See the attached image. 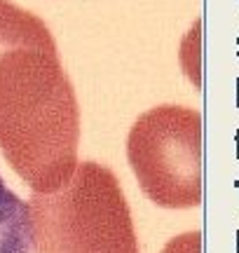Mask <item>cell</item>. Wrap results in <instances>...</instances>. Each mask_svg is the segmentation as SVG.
<instances>
[{"label":"cell","mask_w":239,"mask_h":253,"mask_svg":"<svg viewBox=\"0 0 239 253\" xmlns=\"http://www.w3.org/2000/svg\"><path fill=\"white\" fill-rule=\"evenodd\" d=\"M127 160L141 190L164 209L202 204V115L185 106H157L131 125Z\"/></svg>","instance_id":"3957f363"},{"label":"cell","mask_w":239,"mask_h":253,"mask_svg":"<svg viewBox=\"0 0 239 253\" xmlns=\"http://www.w3.org/2000/svg\"><path fill=\"white\" fill-rule=\"evenodd\" d=\"M0 253H31L28 204L0 176Z\"/></svg>","instance_id":"277c9868"},{"label":"cell","mask_w":239,"mask_h":253,"mask_svg":"<svg viewBox=\"0 0 239 253\" xmlns=\"http://www.w3.org/2000/svg\"><path fill=\"white\" fill-rule=\"evenodd\" d=\"M162 253H202V232H199V230H193V232L174 237V239L162 249Z\"/></svg>","instance_id":"5b68a950"},{"label":"cell","mask_w":239,"mask_h":253,"mask_svg":"<svg viewBox=\"0 0 239 253\" xmlns=\"http://www.w3.org/2000/svg\"><path fill=\"white\" fill-rule=\"evenodd\" d=\"M80 106L42 19L0 0V153L33 192L78 167Z\"/></svg>","instance_id":"6da1fadb"},{"label":"cell","mask_w":239,"mask_h":253,"mask_svg":"<svg viewBox=\"0 0 239 253\" xmlns=\"http://www.w3.org/2000/svg\"><path fill=\"white\" fill-rule=\"evenodd\" d=\"M36 253H141L118 176L99 162H78L71 181L28 199Z\"/></svg>","instance_id":"7a4b0ae2"}]
</instances>
